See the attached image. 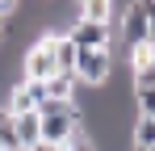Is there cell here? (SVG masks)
Masks as SVG:
<instances>
[{
  "label": "cell",
  "instance_id": "obj_14",
  "mask_svg": "<svg viewBox=\"0 0 155 151\" xmlns=\"http://www.w3.org/2000/svg\"><path fill=\"white\" fill-rule=\"evenodd\" d=\"M130 151H134V147H130ZM147 151H155V147H147Z\"/></svg>",
  "mask_w": 155,
  "mask_h": 151
},
{
  "label": "cell",
  "instance_id": "obj_8",
  "mask_svg": "<svg viewBox=\"0 0 155 151\" xmlns=\"http://www.w3.org/2000/svg\"><path fill=\"white\" fill-rule=\"evenodd\" d=\"M46 92L59 97V101H76V76H67V72L51 76V80H46Z\"/></svg>",
  "mask_w": 155,
  "mask_h": 151
},
{
  "label": "cell",
  "instance_id": "obj_6",
  "mask_svg": "<svg viewBox=\"0 0 155 151\" xmlns=\"http://www.w3.org/2000/svg\"><path fill=\"white\" fill-rule=\"evenodd\" d=\"M130 147L134 151L155 147V118H134V126H130Z\"/></svg>",
  "mask_w": 155,
  "mask_h": 151
},
{
  "label": "cell",
  "instance_id": "obj_1",
  "mask_svg": "<svg viewBox=\"0 0 155 151\" xmlns=\"http://www.w3.org/2000/svg\"><path fill=\"white\" fill-rule=\"evenodd\" d=\"M54 42H59V34H38V38L21 50V76H25V80H51V76H59Z\"/></svg>",
  "mask_w": 155,
  "mask_h": 151
},
{
  "label": "cell",
  "instance_id": "obj_7",
  "mask_svg": "<svg viewBox=\"0 0 155 151\" xmlns=\"http://www.w3.org/2000/svg\"><path fill=\"white\" fill-rule=\"evenodd\" d=\"M80 17H84V21L109 25V17H113V0H80Z\"/></svg>",
  "mask_w": 155,
  "mask_h": 151
},
{
  "label": "cell",
  "instance_id": "obj_2",
  "mask_svg": "<svg viewBox=\"0 0 155 151\" xmlns=\"http://www.w3.org/2000/svg\"><path fill=\"white\" fill-rule=\"evenodd\" d=\"M109 76H113V50H80V59H76L80 88H101Z\"/></svg>",
  "mask_w": 155,
  "mask_h": 151
},
{
  "label": "cell",
  "instance_id": "obj_3",
  "mask_svg": "<svg viewBox=\"0 0 155 151\" xmlns=\"http://www.w3.org/2000/svg\"><path fill=\"white\" fill-rule=\"evenodd\" d=\"M63 34H67L80 50H113V25H101V21H84V17H76Z\"/></svg>",
  "mask_w": 155,
  "mask_h": 151
},
{
  "label": "cell",
  "instance_id": "obj_11",
  "mask_svg": "<svg viewBox=\"0 0 155 151\" xmlns=\"http://www.w3.org/2000/svg\"><path fill=\"white\" fill-rule=\"evenodd\" d=\"M8 34H13V29H8V17H0V46L8 42Z\"/></svg>",
  "mask_w": 155,
  "mask_h": 151
},
{
  "label": "cell",
  "instance_id": "obj_5",
  "mask_svg": "<svg viewBox=\"0 0 155 151\" xmlns=\"http://www.w3.org/2000/svg\"><path fill=\"white\" fill-rule=\"evenodd\" d=\"M8 130H13V143L17 147H38L42 143V118H38V109L34 113H8Z\"/></svg>",
  "mask_w": 155,
  "mask_h": 151
},
{
  "label": "cell",
  "instance_id": "obj_12",
  "mask_svg": "<svg viewBox=\"0 0 155 151\" xmlns=\"http://www.w3.org/2000/svg\"><path fill=\"white\" fill-rule=\"evenodd\" d=\"M147 46H151V55H155V13H151V34H147Z\"/></svg>",
  "mask_w": 155,
  "mask_h": 151
},
{
  "label": "cell",
  "instance_id": "obj_4",
  "mask_svg": "<svg viewBox=\"0 0 155 151\" xmlns=\"http://www.w3.org/2000/svg\"><path fill=\"white\" fill-rule=\"evenodd\" d=\"M122 42H126V50L134 46H147V34H151V13L138 4V0H130L126 4V13H122Z\"/></svg>",
  "mask_w": 155,
  "mask_h": 151
},
{
  "label": "cell",
  "instance_id": "obj_13",
  "mask_svg": "<svg viewBox=\"0 0 155 151\" xmlns=\"http://www.w3.org/2000/svg\"><path fill=\"white\" fill-rule=\"evenodd\" d=\"M4 151H29V147H17V143H13V147H4Z\"/></svg>",
  "mask_w": 155,
  "mask_h": 151
},
{
  "label": "cell",
  "instance_id": "obj_9",
  "mask_svg": "<svg viewBox=\"0 0 155 151\" xmlns=\"http://www.w3.org/2000/svg\"><path fill=\"white\" fill-rule=\"evenodd\" d=\"M134 118H155V88H134Z\"/></svg>",
  "mask_w": 155,
  "mask_h": 151
},
{
  "label": "cell",
  "instance_id": "obj_10",
  "mask_svg": "<svg viewBox=\"0 0 155 151\" xmlns=\"http://www.w3.org/2000/svg\"><path fill=\"white\" fill-rule=\"evenodd\" d=\"M17 13V0H0V17H13Z\"/></svg>",
  "mask_w": 155,
  "mask_h": 151
}]
</instances>
